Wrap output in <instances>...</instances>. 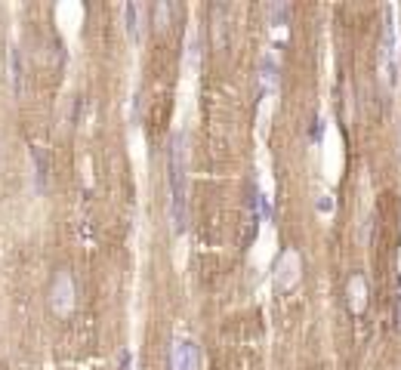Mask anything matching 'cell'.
I'll use <instances>...</instances> for the list:
<instances>
[{"mask_svg": "<svg viewBox=\"0 0 401 370\" xmlns=\"http://www.w3.org/2000/svg\"><path fill=\"white\" fill-rule=\"evenodd\" d=\"M167 173H170V216L173 232L185 228V133L176 130L167 148Z\"/></svg>", "mask_w": 401, "mask_h": 370, "instance_id": "1", "label": "cell"}, {"mask_svg": "<svg viewBox=\"0 0 401 370\" xmlns=\"http://www.w3.org/2000/svg\"><path fill=\"white\" fill-rule=\"evenodd\" d=\"M75 296H77V290H75V278H71V271H56V278H53V284H50V308H53V315H59V318H65V315L75 312Z\"/></svg>", "mask_w": 401, "mask_h": 370, "instance_id": "2", "label": "cell"}, {"mask_svg": "<svg viewBox=\"0 0 401 370\" xmlns=\"http://www.w3.org/2000/svg\"><path fill=\"white\" fill-rule=\"evenodd\" d=\"M300 275H302V259L297 250H284L281 259H278V275H275V281H278L281 290H293L300 284Z\"/></svg>", "mask_w": 401, "mask_h": 370, "instance_id": "3", "label": "cell"}, {"mask_svg": "<svg viewBox=\"0 0 401 370\" xmlns=\"http://www.w3.org/2000/svg\"><path fill=\"white\" fill-rule=\"evenodd\" d=\"M170 370H201V352L192 340H176L173 342Z\"/></svg>", "mask_w": 401, "mask_h": 370, "instance_id": "4", "label": "cell"}, {"mask_svg": "<svg viewBox=\"0 0 401 370\" xmlns=\"http://www.w3.org/2000/svg\"><path fill=\"white\" fill-rule=\"evenodd\" d=\"M123 25H127V34H130V40H142V28H145V6L142 4H130L123 6Z\"/></svg>", "mask_w": 401, "mask_h": 370, "instance_id": "5", "label": "cell"}, {"mask_svg": "<svg viewBox=\"0 0 401 370\" xmlns=\"http://www.w3.org/2000/svg\"><path fill=\"white\" fill-rule=\"evenodd\" d=\"M346 296H349V308L355 315L364 312V305H368V281L364 275H352L349 284H346Z\"/></svg>", "mask_w": 401, "mask_h": 370, "instance_id": "6", "label": "cell"}, {"mask_svg": "<svg viewBox=\"0 0 401 370\" xmlns=\"http://www.w3.org/2000/svg\"><path fill=\"white\" fill-rule=\"evenodd\" d=\"M226 16H229V6L226 4L213 6V31H216V47H226V28H229Z\"/></svg>", "mask_w": 401, "mask_h": 370, "instance_id": "7", "label": "cell"}, {"mask_svg": "<svg viewBox=\"0 0 401 370\" xmlns=\"http://www.w3.org/2000/svg\"><path fill=\"white\" fill-rule=\"evenodd\" d=\"M275 74H278L275 56H272V52H265V56L260 59V77H263V86H265V90H272V86H275Z\"/></svg>", "mask_w": 401, "mask_h": 370, "instance_id": "8", "label": "cell"}, {"mask_svg": "<svg viewBox=\"0 0 401 370\" xmlns=\"http://www.w3.org/2000/svg\"><path fill=\"white\" fill-rule=\"evenodd\" d=\"M31 157H34V170H38V189L43 191V189H47V170H50V167H47V157H43V152H40L38 145L31 148Z\"/></svg>", "mask_w": 401, "mask_h": 370, "instance_id": "9", "label": "cell"}, {"mask_svg": "<svg viewBox=\"0 0 401 370\" xmlns=\"http://www.w3.org/2000/svg\"><path fill=\"white\" fill-rule=\"evenodd\" d=\"M151 16H155V28L164 31L170 25V4H155L151 6Z\"/></svg>", "mask_w": 401, "mask_h": 370, "instance_id": "10", "label": "cell"}, {"mask_svg": "<svg viewBox=\"0 0 401 370\" xmlns=\"http://www.w3.org/2000/svg\"><path fill=\"white\" fill-rule=\"evenodd\" d=\"M269 16H272V25H287V19H290V6H287V4H272Z\"/></svg>", "mask_w": 401, "mask_h": 370, "instance_id": "11", "label": "cell"}, {"mask_svg": "<svg viewBox=\"0 0 401 370\" xmlns=\"http://www.w3.org/2000/svg\"><path fill=\"white\" fill-rule=\"evenodd\" d=\"M10 59H13V86H16V93H22V62H19V50L16 47L10 52Z\"/></svg>", "mask_w": 401, "mask_h": 370, "instance_id": "12", "label": "cell"}, {"mask_svg": "<svg viewBox=\"0 0 401 370\" xmlns=\"http://www.w3.org/2000/svg\"><path fill=\"white\" fill-rule=\"evenodd\" d=\"M395 318L401 324V278H398V293H395Z\"/></svg>", "mask_w": 401, "mask_h": 370, "instance_id": "13", "label": "cell"}]
</instances>
